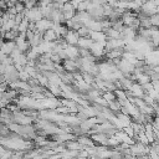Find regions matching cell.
Wrapping results in <instances>:
<instances>
[{
	"instance_id": "obj_1",
	"label": "cell",
	"mask_w": 159,
	"mask_h": 159,
	"mask_svg": "<svg viewBox=\"0 0 159 159\" xmlns=\"http://www.w3.org/2000/svg\"><path fill=\"white\" fill-rule=\"evenodd\" d=\"M130 91H132V93L135 97H140V98L144 97V89H143V86L142 84H132Z\"/></svg>"
},
{
	"instance_id": "obj_2",
	"label": "cell",
	"mask_w": 159,
	"mask_h": 159,
	"mask_svg": "<svg viewBox=\"0 0 159 159\" xmlns=\"http://www.w3.org/2000/svg\"><path fill=\"white\" fill-rule=\"evenodd\" d=\"M149 17H150V24H152V26L155 27V29H159V14L157 12V14L149 16Z\"/></svg>"
}]
</instances>
